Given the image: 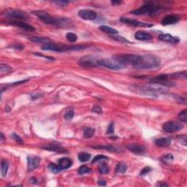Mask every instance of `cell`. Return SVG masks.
<instances>
[{"mask_svg":"<svg viewBox=\"0 0 187 187\" xmlns=\"http://www.w3.org/2000/svg\"><path fill=\"white\" fill-rule=\"evenodd\" d=\"M124 65H130L138 70H153L157 68L161 64V59L156 55L148 54H119L114 56Z\"/></svg>","mask_w":187,"mask_h":187,"instance_id":"1","label":"cell"},{"mask_svg":"<svg viewBox=\"0 0 187 187\" xmlns=\"http://www.w3.org/2000/svg\"><path fill=\"white\" fill-rule=\"evenodd\" d=\"M32 14L36 15L42 22H43V23L46 24H49V25L65 27V26L69 25L70 23V21L68 18H67L54 17V16L51 15L48 13L45 12V11H33Z\"/></svg>","mask_w":187,"mask_h":187,"instance_id":"2","label":"cell"},{"mask_svg":"<svg viewBox=\"0 0 187 187\" xmlns=\"http://www.w3.org/2000/svg\"><path fill=\"white\" fill-rule=\"evenodd\" d=\"M164 8L162 6L156 5L153 3L148 2L146 4H143V6L138 8L136 10L131 11V13L136 15H155L160 13L163 11Z\"/></svg>","mask_w":187,"mask_h":187,"instance_id":"3","label":"cell"},{"mask_svg":"<svg viewBox=\"0 0 187 187\" xmlns=\"http://www.w3.org/2000/svg\"><path fill=\"white\" fill-rule=\"evenodd\" d=\"M87 48V46H62V45L54 43V42L51 43H47V44L43 45L41 47V49L43 51H55V52H64V51H75V50H82Z\"/></svg>","mask_w":187,"mask_h":187,"instance_id":"4","label":"cell"},{"mask_svg":"<svg viewBox=\"0 0 187 187\" xmlns=\"http://www.w3.org/2000/svg\"><path fill=\"white\" fill-rule=\"evenodd\" d=\"M132 91L140 94L148 95L151 96H159L162 93H163V90L162 88H156L155 87H151L148 86H140V85H135L131 86Z\"/></svg>","mask_w":187,"mask_h":187,"instance_id":"5","label":"cell"},{"mask_svg":"<svg viewBox=\"0 0 187 187\" xmlns=\"http://www.w3.org/2000/svg\"><path fill=\"white\" fill-rule=\"evenodd\" d=\"M98 67H103L110 70H119L126 67L123 64L119 62L114 58L113 59H98L97 60Z\"/></svg>","mask_w":187,"mask_h":187,"instance_id":"6","label":"cell"},{"mask_svg":"<svg viewBox=\"0 0 187 187\" xmlns=\"http://www.w3.org/2000/svg\"><path fill=\"white\" fill-rule=\"evenodd\" d=\"M171 79H172L171 74H170V75L164 74V75H159L151 78L150 82L153 83H155V84H159L164 86L167 87L175 86V85H176V83H174L173 81H172Z\"/></svg>","mask_w":187,"mask_h":187,"instance_id":"7","label":"cell"},{"mask_svg":"<svg viewBox=\"0 0 187 187\" xmlns=\"http://www.w3.org/2000/svg\"><path fill=\"white\" fill-rule=\"evenodd\" d=\"M2 14L9 18L17 19V20H27L29 18L28 14L24 11L13 8H8L3 11Z\"/></svg>","mask_w":187,"mask_h":187,"instance_id":"8","label":"cell"},{"mask_svg":"<svg viewBox=\"0 0 187 187\" xmlns=\"http://www.w3.org/2000/svg\"><path fill=\"white\" fill-rule=\"evenodd\" d=\"M162 128L166 133H175L183 130V124L181 122L176 121H170L164 124Z\"/></svg>","mask_w":187,"mask_h":187,"instance_id":"9","label":"cell"},{"mask_svg":"<svg viewBox=\"0 0 187 187\" xmlns=\"http://www.w3.org/2000/svg\"><path fill=\"white\" fill-rule=\"evenodd\" d=\"M97 60L96 57L93 56H84L80 58L78 61V64L84 67H95L97 66Z\"/></svg>","mask_w":187,"mask_h":187,"instance_id":"10","label":"cell"},{"mask_svg":"<svg viewBox=\"0 0 187 187\" xmlns=\"http://www.w3.org/2000/svg\"><path fill=\"white\" fill-rule=\"evenodd\" d=\"M120 21L121 22V23L129 24V25H131V26H135V27H146V28H149V27H153L152 24H151L138 21H137V20H134V19L129 18H126V17L121 18Z\"/></svg>","mask_w":187,"mask_h":187,"instance_id":"11","label":"cell"},{"mask_svg":"<svg viewBox=\"0 0 187 187\" xmlns=\"http://www.w3.org/2000/svg\"><path fill=\"white\" fill-rule=\"evenodd\" d=\"M127 148L133 154H138V155H143L147 152V148L146 146L138 144V143H130L127 145Z\"/></svg>","mask_w":187,"mask_h":187,"instance_id":"12","label":"cell"},{"mask_svg":"<svg viewBox=\"0 0 187 187\" xmlns=\"http://www.w3.org/2000/svg\"><path fill=\"white\" fill-rule=\"evenodd\" d=\"M78 16L80 18L83 19V20H86V21H92L96 19V12H94V10H80L78 12Z\"/></svg>","mask_w":187,"mask_h":187,"instance_id":"13","label":"cell"},{"mask_svg":"<svg viewBox=\"0 0 187 187\" xmlns=\"http://www.w3.org/2000/svg\"><path fill=\"white\" fill-rule=\"evenodd\" d=\"M42 148H43V149L47 150V151L59 153V154H64V153L68 152V151H67L65 148L56 144H48L46 145V146H43Z\"/></svg>","mask_w":187,"mask_h":187,"instance_id":"14","label":"cell"},{"mask_svg":"<svg viewBox=\"0 0 187 187\" xmlns=\"http://www.w3.org/2000/svg\"><path fill=\"white\" fill-rule=\"evenodd\" d=\"M7 24H10V25H13L15 26V27H19V28L28 32H35V30H36L35 27H33L32 26L29 25V24H28L24 23V22L21 21H8L7 22Z\"/></svg>","mask_w":187,"mask_h":187,"instance_id":"15","label":"cell"},{"mask_svg":"<svg viewBox=\"0 0 187 187\" xmlns=\"http://www.w3.org/2000/svg\"><path fill=\"white\" fill-rule=\"evenodd\" d=\"M28 169L29 170H34L39 167L40 158L38 156H28Z\"/></svg>","mask_w":187,"mask_h":187,"instance_id":"16","label":"cell"},{"mask_svg":"<svg viewBox=\"0 0 187 187\" xmlns=\"http://www.w3.org/2000/svg\"><path fill=\"white\" fill-rule=\"evenodd\" d=\"M159 39L161 41L169 43H178L180 42V38L178 37L172 36L170 34H162L159 36Z\"/></svg>","mask_w":187,"mask_h":187,"instance_id":"17","label":"cell"},{"mask_svg":"<svg viewBox=\"0 0 187 187\" xmlns=\"http://www.w3.org/2000/svg\"><path fill=\"white\" fill-rule=\"evenodd\" d=\"M179 20V16L177 15H169L164 18L163 20L162 21V24L163 26L171 25V24L178 23Z\"/></svg>","mask_w":187,"mask_h":187,"instance_id":"18","label":"cell"},{"mask_svg":"<svg viewBox=\"0 0 187 187\" xmlns=\"http://www.w3.org/2000/svg\"><path fill=\"white\" fill-rule=\"evenodd\" d=\"M135 39L138 40H143V41H148V40H153L152 35L149 33L143 31H138L135 35Z\"/></svg>","mask_w":187,"mask_h":187,"instance_id":"19","label":"cell"},{"mask_svg":"<svg viewBox=\"0 0 187 187\" xmlns=\"http://www.w3.org/2000/svg\"><path fill=\"white\" fill-rule=\"evenodd\" d=\"M154 143H155L156 146H159V147H167L171 144L172 140L170 138H162L156 139Z\"/></svg>","mask_w":187,"mask_h":187,"instance_id":"20","label":"cell"},{"mask_svg":"<svg viewBox=\"0 0 187 187\" xmlns=\"http://www.w3.org/2000/svg\"><path fill=\"white\" fill-rule=\"evenodd\" d=\"M72 164V161L67 157L62 158L59 160V165L60 166L62 170H66V169L70 168Z\"/></svg>","mask_w":187,"mask_h":187,"instance_id":"21","label":"cell"},{"mask_svg":"<svg viewBox=\"0 0 187 187\" xmlns=\"http://www.w3.org/2000/svg\"><path fill=\"white\" fill-rule=\"evenodd\" d=\"M31 41L34 42V43H44L47 44V43H52V40L48 38H45V37H35V36H32L29 38Z\"/></svg>","mask_w":187,"mask_h":187,"instance_id":"22","label":"cell"},{"mask_svg":"<svg viewBox=\"0 0 187 187\" xmlns=\"http://www.w3.org/2000/svg\"><path fill=\"white\" fill-rule=\"evenodd\" d=\"M99 29L101 30L102 32H105V33H107L110 35H118V34H119V32H118L116 29H113V28H111V27H107V26H105V25L100 26V27H99Z\"/></svg>","mask_w":187,"mask_h":187,"instance_id":"23","label":"cell"},{"mask_svg":"<svg viewBox=\"0 0 187 187\" xmlns=\"http://www.w3.org/2000/svg\"><path fill=\"white\" fill-rule=\"evenodd\" d=\"M93 148L95 149H102V150H107V151H111V152H116L119 151V149L116 147L111 145H107V146H103V145H99V146H92Z\"/></svg>","mask_w":187,"mask_h":187,"instance_id":"24","label":"cell"},{"mask_svg":"<svg viewBox=\"0 0 187 187\" xmlns=\"http://www.w3.org/2000/svg\"><path fill=\"white\" fill-rule=\"evenodd\" d=\"M8 167H9V164L8 162L4 159H1V175L2 177H5L7 175L8 171Z\"/></svg>","mask_w":187,"mask_h":187,"instance_id":"25","label":"cell"},{"mask_svg":"<svg viewBox=\"0 0 187 187\" xmlns=\"http://www.w3.org/2000/svg\"><path fill=\"white\" fill-rule=\"evenodd\" d=\"M127 170V165L124 162H119L115 169L116 173H124Z\"/></svg>","mask_w":187,"mask_h":187,"instance_id":"26","label":"cell"},{"mask_svg":"<svg viewBox=\"0 0 187 187\" xmlns=\"http://www.w3.org/2000/svg\"><path fill=\"white\" fill-rule=\"evenodd\" d=\"M12 71H13L12 67H11L10 66L8 65V64H1V65H0V74H1V75L10 73Z\"/></svg>","mask_w":187,"mask_h":187,"instance_id":"27","label":"cell"},{"mask_svg":"<svg viewBox=\"0 0 187 187\" xmlns=\"http://www.w3.org/2000/svg\"><path fill=\"white\" fill-rule=\"evenodd\" d=\"M78 157L80 162H88V161L91 159V154H88V153L81 152V153H79Z\"/></svg>","mask_w":187,"mask_h":187,"instance_id":"28","label":"cell"},{"mask_svg":"<svg viewBox=\"0 0 187 187\" xmlns=\"http://www.w3.org/2000/svg\"><path fill=\"white\" fill-rule=\"evenodd\" d=\"M95 130L94 129L91 128V127H88V128L84 129V131H83V137L86 139L88 138H91L94 135Z\"/></svg>","mask_w":187,"mask_h":187,"instance_id":"29","label":"cell"},{"mask_svg":"<svg viewBox=\"0 0 187 187\" xmlns=\"http://www.w3.org/2000/svg\"><path fill=\"white\" fill-rule=\"evenodd\" d=\"M174 159V156H172V154H166L165 156H164L163 157H162L161 159V161H162V163L165 164H170L172 162Z\"/></svg>","mask_w":187,"mask_h":187,"instance_id":"30","label":"cell"},{"mask_svg":"<svg viewBox=\"0 0 187 187\" xmlns=\"http://www.w3.org/2000/svg\"><path fill=\"white\" fill-rule=\"evenodd\" d=\"M48 170H49L51 172H53V173H57V172H60L61 170H62V168L60 167V166L54 163L49 164H48Z\"/></svg>","mask_w":187,"mask_h":187,"instance_id":"31","label":"cell"},{"mask_svg":"<svg viewBox=\"0 0 187 187\" xmlns=\"http://www.w3.org/2000/svg\"><path fill=\"white\" fill-rule=\"evenodd\" d=\"M110 38H112V39H113L114 40H116V41L119 42V43H130L128 40H127L126 38H123V37L120 36V35H110Z\"/></svg>","mask_w":187,"mask_h":187,"instance_id":"32","label":"cell"},{"mask_svg":"<svg viewBox=\"0 0 187 187\" xmlns=\"http://www.w3.org/2000/svg\"><path fill=\"white\" fill-rule=\"evenodd\" d=\"M178 117H179L180 121L182 123H186V121H187V110H183V111L179 113L178 114Z\"/></svg>","mask_w":187,"mask_h":187,"instance_id":"33","label":"cell"},{"mask_svg":"<svg viewBox=\"0 0 187 187\" xmlns=\"http://www.w3.org/2000/svg\"><path fill=\"white\" fill-rule=\"evenodd\" d=\"M99 172L101 174H107L109 172V167L107 164L105 163H102L100 164L99 167Z\"/></svg>","mask_w":187,"mask_h":187,"instance_id":"34","label":"cell"},{"mask_svg":"<svg viewBox=\"0 0 187 187\" xmlns=\"http://www.w3.org/2000/svg\"><path fill=\"white\" fill-rule=\"evenodd\" d=\"M66 38H67V40H69L71 43H74V42L76 41L77 39H78L77 35H75V34L72 33V32H68V33L66 35Z\"/></svg>","mask_w":187,"mask_h":187,"instance_id":"35","label":"cell"},{"mask_svg":"<svg viewBox=\"0 0 187 187\" xmlns=\"http://www.w3.org/2000/svg\"><path fill=\"white\" fill-rule=\"evenodd\" d=\"M105 159H108V157L104 155H97L94 157L92 161H91V163L94 164V163H96V162H99V161L105 160Z\"/></svg>","mask_w":187,"mask_h":187,"instance_id":"36","label":"cell"},{"mask_svg":"<svg viewBox=\"0 0 187 187\" xmlns=\"http://www.w3.org/2000/svg\"><path fill=\"white\" fill-rule=\"evenodd\" d=\"M90 171H91L90 169L85 165L81 166V167H79V169H78V173L80 174V175H84V174L90 172Z\"/></svg>","mask_w":187,"mask_h":187,"instance_id":"37","label":"cell"},{"mask_svg":"<svg viewBox=\"0 0 187 187\" xmlns=\"http://www.w3.org/2000/svg\"><path fill=\"white\" fill-rule=\"evenodd\" d=\"M10 137L13 138V139L15 140L16 143H19V144H23V143H24L23 139H22V138H21V137L19 136V135H18L17 134L12 133V134H11Z\"/></svg>","mask_w":187,"mask_h":187,"instance_id":"38","label":"cell"},{"mask_svg":"<svg viewBox=\"0 0 187 187\" xmlns=\"http://www.w3.org/2000/svg\"><path fill=\"white\" fill-rule=\"evenodd\" d=\"M74 117V111L72 110H68L64 115V119L67 121H70L73 119Z\"/></svg>","mask_w":187,"mask_h":187,"instance_id":"39","label":"cell"},{"mask_svg":"<svg viewBox=\"0 0 187 187\" xmlns=\"http://www.w3.org/2000/svg\"><path fill=\"white\" fill-rule=\"evenodd\" d=\"M113 133H114V124L113 122H111V123L108 125V127H107L106 134L109 135H113Z\"/></svg>","mask_w":187,"mask_h":187,"instance_id":"40","label":"cell"},{"mask_svg":"<svg viewBox=\"0 0 187 187\" xmlns=\"http://www.w3.org/2000/svg\"><path fill=\"white\" fill-rule=\"evenodd\" d=\"M178 140L182 145H183L184 146H186V142H187V138L186 135H181V136H179L178 138Z\"/></svg>","mask_w":187,"mask_h":187,"instance_id":"41","label":"cell"},{"mask_svg":"<svg viewBox=\"0 0 187 187\" xmlns=\"http://www.w3.org/2000/svg\"><path fill=\"white\" fill-rule=\"evenodd\" d=\"M92 112L94 113H96L97 114H102V107H100L99 105H95L94 106L92 110Z\"/></svg>","mask_w":187,"mask_h":187,"instance_id":"42","label":"cell"},{"mask_svg":"<svg viewBox=\"0 0 187 187\" xmlns=\"http://www.w3.org/2000/svg\"><path fill=\"white\" fill-rule=\"evenodd\" d=\"M151 167H144V168H143V170H142V171L140 172V175H141V176H143V175H146V174H148V172L151 171Z\"/></svg>","mask_w":187,"mask_h":187,"instance_id":"43","label":"cell"},{"mask_svg":"<svg viewBox=\"0 0 187 187\" xmlns=\"http://www.w3.org/2000/svg\"><path fill=\"white\" fill-rule=\"evenodd\" d=\"M53 2L55 3V4H56L57 5L61 6V7H64V6H65L66 4H68L69 1H53Z\"/></svg>","mask_w":187,"mask_h":187,"instance_id":"44","label":"cell"},{"mask_svg":"<svg viewBox=\"0 0 187 187\" xmlns=\"http://www.w3.org/2000/svg\"><path fill=\"white\" fill-rule=\"evenodd\" d=\"M13 48H15V49L22 50L24 48V46H22V45H20V44H15V45H14V46H13Z\"/></svg>","mask_w":187,"mask_h":187,"instance_id":"45","label":"cell"},{"mask_svg":"<svg viewBox=\"0 0 187 187\" xmlns=\"http://www.w3.org/2000/svg\"><path fill=\"white\" fill-rule=\"evenodd\" d=\"M35 54L38 55V56H42V57H45V58H46L47 59H50V60H54V57H50V56H43V55L40 54H38V53H36V54Z\"/></svg>","mask_w":187,"mask_h":187,"instance_id":"46","label":"cell"},{"mask_svg":"<svg viewBox=\"0 0 187 187\" xmlns=\"http://www.w3.org/2000/svg\"><path fill=\"white\" fill-rule=\"evenodd\" d=\"M98 184L99 185V186H106V181L104 180H99V182H98Z\"/></svg>","mask_w":187,"mask_h":187,"instance_id":"47","label":"cell"},{"mask_svg":"<svg viewBox=\"0 0 187 187\" xmlns=\"http://www.w3.org/2000/svg\"><path fill=\"white\" fill-rule=\"evenodd\" d=\"M156 186H167V184L164 182H159V183H156Z\"/></svg>","mask_w":187,"mask_h":187,"instance_id":"48","label":"cell"},{"mask_svg":"<svg viewBox=\"0 0 187 187\" xmlns=\"http://www.w3.org/2000/svg\"><path fill=\"white\" fill-rule=\"evenodd\" d=\"M29 181L31 182L32 183H33V184H36V183H38V180H37V178H30Z\"/></svg>","mask_w":187,"mask_h":187,"instance_id":"49","label":"cell"},{"mask_svg":"<svg viewBox=\"0 0 187 187\" xmlns=\"http://www.w3.org/2000/svg\"><path fill=\"white\" fill-rule=\"evenodd\" d=\"M0 136H1V141H4V135H3V133H1Z\"/></svg>","mask_w":187,"mask_h":187,"instance_id":"50","label":"cell"},{"mask_svg":"<svg viewBox=\"0 0 187 187\" xmlns=\"http://www.w3.org/2000/svg\"><path fill=\"white\" fill-rule=\"evenodd\" d=\"M121 3V1H112L113 4H119Z\"/></svg>","mask_w":187,"mask_h":187,"instance_id":"51","label":"cell"}]
</instances>
